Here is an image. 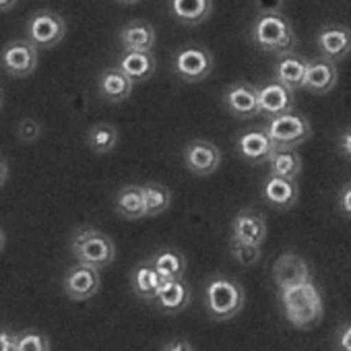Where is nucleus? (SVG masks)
Segmentation results:
<instances>
[{"label":"nucleus","instance_id":"nucleus-11","mask_svg":"<svg viewBox=\"0 0 351 351\" xmlns=\"http://www.w3.org/2000/svg\"><path fill=\"white\" fill-rule=\"evenodd\" d=\"M316 46H318V52L322 58L339 64L341 60H345L351 54V29L341 23L324 25L318 32Z\"/></svg>","mask_w":351,"mask_h":351},{"label":"nucleus","instance_id":"nucleus-27","mask_svg":"<svg viewBox=\"0 0 351 351\" xmlns=\"http://www.w3.org/2000/svg\"><path fill=\"white\" fill-rule=\"evenodd\" d=\"M267 163H269V171L273 176H281V178L298 180V176L302 173V155L295 151V147L275 149Z\"/></svg>","mask_w":351,"mask_h":351},{"label":"nucleus","instance_id":"nucleus-35","mask_svg":"<svg viewBox=\"0 0 351 351\" xmlns=\"http://www.w3.org/2000/svg\"><path fill=\"white\" fill-rule=\"evenodd\" d=\"M254 7L258 15L263 13H283L285 0H254Z\"/></svg>","mask_w":351,"mask_h":351},{"label":"nucleus","instance_id":"nucleus-20","mask_svg":"<svg viewBox=\"0 0 351 351\" xmlns=\"http://www.w3.org/2000/svg\"><path fill=\"white\" fill-rule=\"evenodd\" d=\"M232 238L263 244L267 240V219L254 209H242L232 221Z\"/></svg>","mask_w":351,"mask_h":351},{"label":"nucleus","instance_id":"nucleus-7","mask_svg":"<svg viewBox=\"0 0 351 351\" xmlns=\"http://www.w3.org/2000/svg\"><path fill=\"white\" fill-rule=\"evenodd\" d=\"M215 60L213 54L205 46H184L178 54L173 56V71L186 83H201L213 73Z\"/></svg>","mask_w":351,"mask_h":351},{"label":"nucleus","instance_id":"nucleus-8","mask_svg":"<svg viewBox=\"0 0 351 351\" xmlns=\"http://www.w3.org/2000/svg\"><path fill=\"white\" fill-rule=\"evenodd\" d=\"M0 66L11 77L25 79L38 69V48L29 40H13L0 52Z\"/></svg>","mask_w":351,"mask_h":351},{"label":"nucleus","instance_id":"nucleus-44","mask_svg":"<svg viewBox=\"0 0 351 351\" xmlns=\"http://www.w3.org/2000/svg\"><path fill=\"white\" fill-rule=\"evenodd\" d=\"M3 101H5V93H3V89H0V108H3Z\"/></svg>","mask_w":351,"mask_h":351},{"label":"nucleus","instance_id":"nucleus-6","mask_svg":"<svg viewBox=\"0 0 351 351\" xmlns=\"http://www.w3.org/2000/svg\"><path fill=\"white\" fill-rule=\"evenodd\" d=\"M25 29H27V40L38 50H50L64 40L66 21L50 9H40L29 17Z\"/></svg>","mask_w":351,"mask_h":351},{"label":"nucleus","instance_id":"nucleus-21","mask_svg":"<svg viewBox=\"0 0 351 351\" xmlns=\"http://www.w3.org/2000/svg\"><path fill=\"white\" fill-rule=\"evenodd\" d=\"M167 5L171 17L186 27L205 23L213 13V0H167Z\"/></svg>","mask_w":351,"mask_h":351},{"label":"nucleus","instance_id":"nucleus-42","mask_svg":"<svg viewBox=\"0 0 351 351\" xmlns=\"http://www.w3.org/2000/svg\"><path fill=\"white\" fill-rule=\"evenodd\" d=\"M5 244H7V234L3 232V228H0V250L5 248Z\"/></svg>","mask_w":351,"mask_h":351},{"label":"nucleus","instance_id":"nucleus-40","mask_svg":"<svg viewBox=\"0 0 351 351\" xmlns=\"http://www.w3.org/2000/svg\"><path fill=\"white\" fill-rule=\"evenodd\" d=\"M7 178H9V165H7V161L3 157H0V189H3Z\"/></svg>","mask_w":351,"mask_h":351},{"label":"nucleus","instance_id":"nucleus-30","mask_svg":"<svg viewBox=\"0 0 351 351\" xmlns=\"http://www.w3.org/2000/svg\"><path fill=\"white\" fill-rule=\"evenodd\" d=\"M143 197H145V217H155L161 215L169 209L171 205V193L167 186L159 182H149L143 186Z\"/></svg>","mask_w":351,"mask_h":351},{"label":"nucleus","instance_id":"nucleus-16","mask_svg":"<svg viewBox=\"0 0 351 351\" xmlns=\"http://www.w3.org/2000/svg\"><path fill=\"white\" fill-rule=\"evenodd\" d=\"M273 281L279 289L312 281V271L308 263L298 252H283L273 265Z\"/></svg>","mask_w":351,"mask_h":351},{"label":"nucleus","instance_id":"nucleus-43","mask_svg":"<svg viewBox=\"0 0 351 351\" xmlns=\"http://www.w3.org/2000/svg\"><path fill=\"white\" fill-rule=\"evenodd\" d=\"M116 3H120V5H136L138 0H116Z\"/></svg>","mask_w":351,"mask_h":351},{"label":"nucleus","instance_id":"nucleus-29","mask_svg":"<svg viewBox=\"0 0 351 351\" xmlns=\"http://www.w3.org/2000/svg\"><path fill=\"white\" fill-rule=\"evenodd\" d=\"M118 145V128L110 122H99L93 124L87 132V147L97 153V155H106L110 151H114Z\"/></svg>","mask_w":351,"mask_h":351},{"label":"nucleus","instance_id":"nucleus-15","mask_svg":"<svg viewBox=\"0 0 351 351\" xmlns=\"http://www.w3.org/2000/svg\"><path fill=\"white\" fill-rule=\"evenodd\" d=\"M337 81H339L337 64L320 56L316 60H308L302 89L312 95H326L337 87Z\"/></svg>","mask_w":351,"mask_h":351},{"label":"nucleus","instance_id":"nucleus-10","mask_svg":"<svg viewBox=\"0 0 351 351\" xmlns=\"http://www.w3.org/2000/svg\"><path fill=\"white\" fill-rule=\"evenodd\" d=\"M184 165L197 176H211L221 165V149L205 138L191 141L184 147Z\"/></svg>","mask_w":351,"mask_h":351},{"label":"nucleus","instance_id":"nucleus-38","mask_svg":"<svg viewBox=\"0 0 351 351\" xmlns=\"http://www.w3.org/2000/svg\"><path fill=\"white\" fill-rule=\"evenodd\" d=\"M161 349H165V351H193L195 347H193V343H189V339L178 337V339L167 341Z\"/></svg>","mask_w":351,"mask_h":351},{"label":"nucleus","instance_id":"nucleus-36","mask_svg":"<svg viewBox=\"0 0 351 351\" xmlns=\"http://www.w3.org/2000/svg\"><path fill=\"white\" fill-rule=\"evenodd\" d=\"M337 205H339V211L351 219V182H347L341 193H339V199H337Z\"/></svg>","mask_w":351,"mask_h":351},{"label":"nucleus","instance_id":"nucleus-37","mask_svg":"<svg viewBox=\"0 0 351 351\" xmlns=\"http://www.w3.org/2000/svg\"><path fill=\"white\" fill-rule=\"evenodd\" d=\"M337 149H339V153H341L345 159L351 161V126L345 128V130L339 134V138H337Z\"/></svg>","mask_w":351,"mask_h":351},{"label":"nucleus","instance_id":"nucleus-19","mask_svg":"<svg viewBox=\"0 0 351 351\" xmlns=\"http://www.w3.org/2000/svg\"><path fill=\"white\" fill-rule=\"evenodd\" d=\"M116 66L132 81V83H143L155 75L157 69V58L153 50L149 52H138V50H122L116 58Z\"/></svg>","mask_w":351,"mask_h":351},{"label":"nucleus","instance_id":"nucleus-14","mask_svg":"<svg viewBox=\"0 0 351 351\" xmlns=\"http://www.w3.org/2000/svg\"><path fill=\"white\" fill-rule=\"evenodd\" d=\"M236 149H238V155H240L246 163L261 165V163H267V161H269V157H271L273 151H275V145H273L271 136L267 134V130H265V126H263V128L244 130V132L236 138Z\"/></svg>","mask_w":351,"mask_h":351},{"label":"nucleus","instance_id":"nucleus-2","mask_svg":"<svg viewBox=\"0 0 351 351\" xmlns=\"http://www.w3.org/2000/svg\"><path fill=\"white\" fill-rule=\"evenodd\" d=\"M250 38L254 46L269 54H287L295 50L298 36L291 21L283 13H263L254 19L250 27Z\"/></svg>","mask_w":351,"mask_h":351},{"label":"nucleus","instance_id":"nucleus-24","mask_svg":"<svg viewBox=\"0 0 351 351\" xmlns=\"http://www.w3.org/2000/svg\"><path fill=\"white\" fill-rule=\"evenodd\" d=\"M306 64L308 60L304 56H298L293 52H287V54H281L279 60L275 62V69H273V79L279 81L281 85H285L289 91H300L302 89V83H304V73H306Z\"/></svg>","mask_w":351,"mask_h":351},{"label":"nucleus","instance_id":"nucleus-1","mask_svg":"<svg viewBox=\"0 0 351 351\" xmlns=\"http://www.w3.org/2000/svg\"><path fill=\"white\" fill-rule=\"evenodd\" d=\"M279 300L287 322L298 330H308L324 318V302L314 281L279 289Z\"/></svg>","mask_w":351,"mask_h":351},{"label":"nucleus","instance_id":"nucleus-23","mask_svg":"<svg viewBox=\"0 0 351 351\" xmlns=\"http://www.w3.org/2000/svg\"><path fill=\"white\" fill-rule=\"evenodd\" d=\"M155 29L151 23L147 21H128L126 25H122V29L118 32V44L122 50H138V52H149L155 46Z\"/></svg>","mask_w":351,"mask_h":351},{"label":"nucleus","instance_id":"nucleus-13","mask_svg":"<svg viewBox=\"0 0 351 351\" xmlns=\"http://www.w3.org/2000/svg\"><path fill=\"white\" fill-rule=\"evenodd\" d=\"M191 300H193L191 285L184 281V277H178V279H165L157 295L151 300V304L161 314H180L191 306Z\"/></svg>","mask_w":351,"mask_h":351},{"label":"nucleus","instance_id":"nucleus-22","mask_svg":"<svg viewBox=\"0 0 351 351\" xmlns=\"http://www.w3.org/2000/svg\"><path fill=\"white\" fill-rule=\"evenodd\" d=\"M132 87H134V83L118 66H110L99 73V79H97L99 95L110 104H120V101L128 99L132 93Z\"/></svg>","mask_w":351,"mask_h":351},{"label":"nucleus","instance_id":"nucleus-32","mask_svg":"<svg viewBox=\"0 0 351 351\" xmlns=\"http://www.w3.org/2000/svg\"><path fill=\"white\" fill-rule=\"evenodd\" d=\"M52 343L48 335L40 330H23L17 332V347L15 351H50Z\"/></svg>","mask_w":351,"mask_h":351},{"label":"nucleus","instance_id":"nucleus-26","mask_svg":"<svg viewBox=\"0 0 351 351\" xmlns=\"http://www.w3.org/2000/svg\"><path fill=\"white\" fill-rule=\"evenodd\" d=\"M114 209L120 217L124 219H143L145 217V197H143V186L138 184H126L116 193L114 199Z\"/></svg>","mask_w":351,"mask_h":351},{"label":"nucleus","instance_id":"nucleus-41","mask_svg":"<svg viewBox=\"0 0 351 351\" xmlns=\"http://www.w3.org/2000/svg\"><path fill=\"white\" fill-rule=\"evenodd\" d=\"M19 0H0V13H9L17 7Z\"/></svg>","mask_w":351,"mask_h":351},{"label":"nucleus","instance_id":"nucleus-4","mask_svg":"<svg viewBox=\"0 0 351 351\" xmlns=\"http://www.w3.org/2000/svg\"><path fill=\"white\" fill-rule=\"evenodd\" d=\"M71 252L75 254L77 263L93 267L97 271L110 267L116 258V244L114 240L95 230V228H79L71 236Z\"/></svg>","mask_w":351,"mask_h":351},{"label":"nucleus","instance_id":"nucleus-17","mask_svg":"<svg viewBox=\"0 0 351 351\" xmlns=\"http://www.w3.org/2000/svg\"><path fill=\"white\" fill-rule=\"evenodd\" d=\"M256 89H258V114H263L265 118H273L295 106L293 91H289L285 85H281L275 79L263 83Z\"/></svg>","mask_w":351,"mask_h":351},{"label":"nucleus","instance_id":"nucleus-39","mask_svg":"<svg viewBox=\"0 0 351 351\" xmlns=\"http://www.w3.org/2000/svg\"><path fill=\"white\" fill-rule=\"evenodd\" d=\"M17 347V332L0 330V351H15Z\"/></svg>","mask_w":351,"mask_h":351},{"label":"nucleus","instance_id":"nucleus-28","mask_svg":"<svg viewBox=\"0 0 351 351\" xmlns=\"http://www.w3.org/2000/svg\"><path fill=\"white\" fill-rule=\"evenodd\" d=\"M149 263L155 267V271L163 279H178V277H184V273H186V256L173 248L155 252L149 258Z\"/></svg>","mask_w":351,"mask_h":351},{"label":"nucleus","instance_id":"nucleus-25","mask_svg":"<svg viewBox=\"0 0 351 351\" xmlns=\"http://www.w3.org/2000/svg\"><path fill=\"white\" fill-rule=\"evenodd\" d=\"M163 281H165V279L155 271V267H153L149 261L138 263V265L132 269V273H130L132 291H134L136 298H141V300H145V302H151V300L157 295V291H159V287L163 285Z\"/></svg>","mask_w":351,"mask_h":351},{"label":"nucleus","instance_id":"nucleus-18","mask_svg":"<svg viewBox=\"0 0 351 351\" xmlns=\"http://www.w3.org/2000/svg\"><path fill=\"white\" fill-rule=\"evenodd\" d=\"M263 199L269 207L277 211H289L295 207L300 199L298 182L291 178H281V176H269L263 184Z\"/></svg>","mask_w":351,"mask_h":351},{"label":"nucleus","instance_id":"nucleus-31","mask_svg":"<svg viewBox=\"0 0 351 351\" xmlns=\"http://www.w3.org/2000/svg\"><path fill=\"white\" fill-rule=\"evenodd\" d=\"M230 254L242 267H252V265H256L263 258L261 244L244 242V240H238V238L230 240Z\"/></svg>","mask_w":351,"mask_h":351},{"label":"nucleus","instance_id":"nucleus-9","mask_svg":"<svg viewBox=\"0 0 351 351\" xmlns=\"http://www.w3.org/2000/svg\"><path fill=\"white\" fill-rule=\"evenodd\" d=\"M62 287L71 300L85 302V300H91L93 295H97V291L101 289V275L97 269L77 263L75 267L66 269Z\"/></svg>","mask_w":351,"mask_h":351},{"label":"nucleus","instance_id":"nucleus-3","mask_svg":"<svg viewBox=\"0 0 351 351\" xmlns=\"http://www.w3.org/2000/svg\"><path fill=\"white\" fill-rule=\"evenodd\" d=\"M246 293L244 287L226 275H215L205 285V308L209 316L217 322L238 316L244 308Z\"/></svg>","mask_w":351,"mask_h":351},{"label":"nucleus","instance_id":"nucleus-12","mask_svg":"<svg viewBox=\"0 0 351 351\" xmlns=\"http://www.w3.org/2000/svg\"><path fill=\"white\" fill-rule=\"evenodd\" d=\"M223 104L228 112L240 120L258 116V89L248 81H236L223 91Z\"/></svg>","mask_w":351,"mask_h":351},{"label":"nucleus","instance_id":"nucleus-34","mask_svg":"<svg viewBox=\"0 0 351 351\" xmlns=\"http://www.w3.org/2000/svg\"><path fill=\"white\" fill-rule=\"evenodd\" d=\"M335 347L341 351H351V320H345L339 328H337V337H335Z\"/></svg>","mask_w":351,"mask_h":351},{"label":"nucleus","instance_id":"nucleus-33","mask_svg":"<svg viewBox=\"0 0 351 351\" xmlns=\"http://www.w3.org/2000/svg\"><path fill=\"white\" fill-rule=\"evenodd\" d=\"M17 134L25 145L36 143L40 138V134H42V124L38 120H34V118H23L19 122V126H17Z\"/></svg>","mask_w":351,"mask_h":351},{"label":"nucleus","instance_id":"nucleus-5","mask_svg":"<svg viewBox=\"0 0 351 351\" xmlns=\"http://www.w3.org/2000/svg\"><path fill=\"white\" fill-rule=\"evenodd\" d=\"M265 130L271 136L275 149L300 147L302 143H306L312 136L310 120L293 108L283 114H277L273 118H267Z\"/></svg>","mask_w":351,"mask_h":351}]
</instances>
